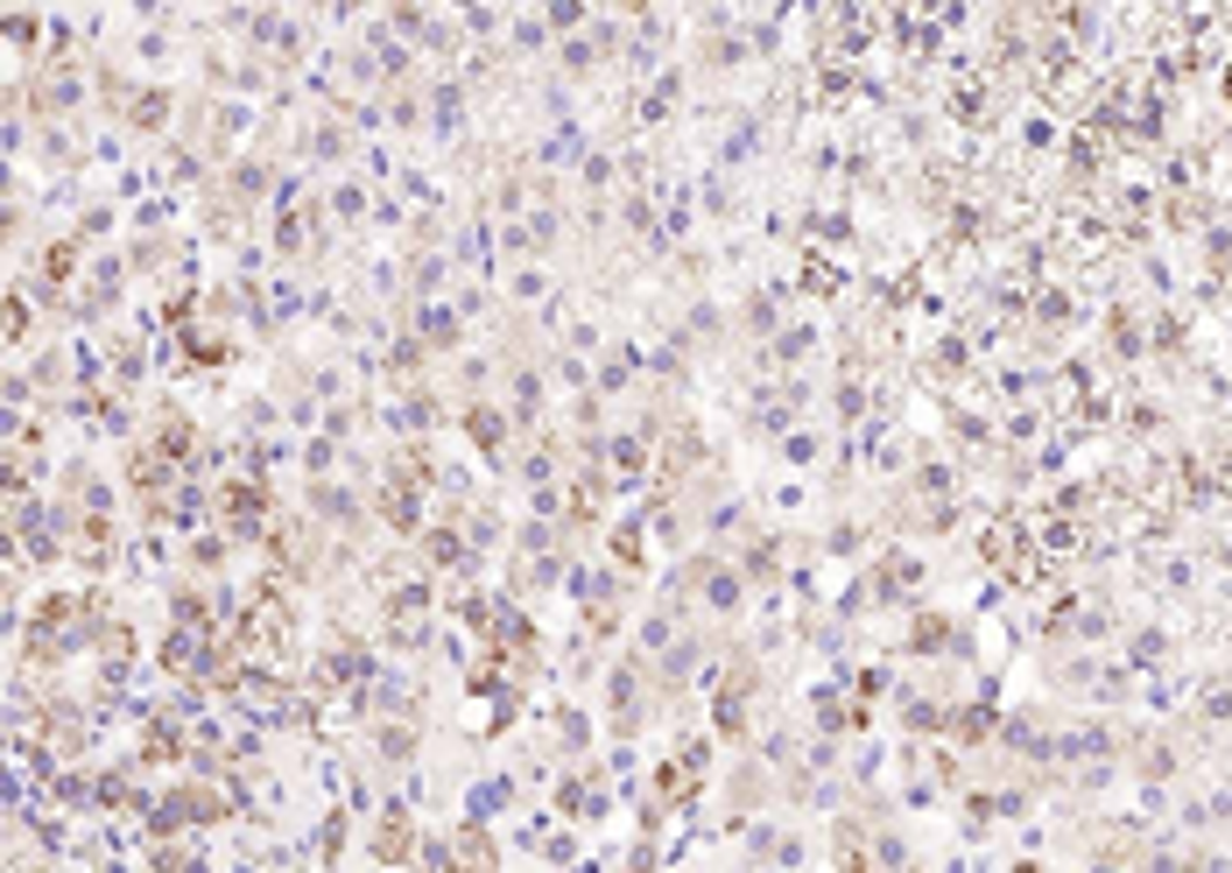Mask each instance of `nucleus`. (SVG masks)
<instances>
[{"mask_svg":"<svg viewBox=\"0 0 1232 873\" xmlns=\"http://www.w3.org/2000/svg\"><path fill=\"white\" fill-rule=\"evenodd\" d=\"M374 860H381V866H402V860H415V832H409V818H402V810H388V818L374 824Z\"/></svg>","mask_w":1232,"mask_h":873,"instance_id":"obj_1","label":"nucleus"},{"mask_svg":"<svg viewBox=\"0 0 1232 873\" xmlns=\"http://www.w3.org/2000/svg\"><path fill=\"white\" fill-rule=\"evenodd\" d=\"M458 860H465V873H486V866H494V852H486V832H480V824H465V852H458Z\"/></svg>","mask_w":1232,"mask_h":873,"instance_id":"obj_2","label":"nucleus"}]
</instances>
